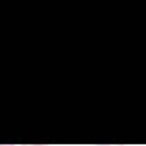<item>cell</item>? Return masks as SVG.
I'll use <instances>...</instances> for the list:
<instances>
[{
	"mask_svg": "<svg viewBox=\"0 0 146 146\" xmlns=\"http://www.w3.org/2000/svg\"><path fill=\"white\" fill-rule=\"evenodd\" d=\"M95 146H102V144H95ZM103 146H112V144H103Z\"/></svg>",
	"mask_w": 146,
	"mask_h": 146,
	"instance_id": "3957f363",
	"label": "cell"
},
{
	"mask_svg": "<svg viewBox=\"0 0 146 146\" xmlns=\"http://www.w3.org/2000/svg\"><path fill=\"white\" fill-rule=\"evenodd\" d=\"M0 146H16V144H0Z\"/></svg>",
	"mask_w": 146,
	"mask_h": 146,
	"instance_id": "7a4b0ae2",
	"label": "cell"
},
{
	"mask_svg": "<svg viewBox=\"0 0 146 146\" xmlns=\"http://www.w3.org/2000/svg\"><path fill=\"white\" fill-rule=\"evenodd\" d=\"M24 146H48V144H24Z\"/></svg>",
	"mask_w": 146,
	"mask_h": 146,
	"instance_id": "6da1fadb",
	"label": "cell"
}]
</instances>
